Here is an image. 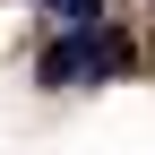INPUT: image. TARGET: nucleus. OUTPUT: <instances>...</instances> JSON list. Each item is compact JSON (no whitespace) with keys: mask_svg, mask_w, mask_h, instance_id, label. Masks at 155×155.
<instances>
[{"mask_svg":"<svg viewBox=\"0 0 155 155\" xmlns=\"http://www.w3.org/2000/svg\"><path fill=\"white\" fill-rule=\"evenodd\" d=\"M112 69H129V43L104 26H69L43 52V86H78V78H112Z\"/></svg>","mask_w":155,"mask_h":155,"instance_id":"f257e3e1","label":"nucleus"},{"mask_svg":"<svg viewBox=\"0 0 155 155\" xmlns=\"http://www.w3.org/2000/svg\"><path fill=\"white\" fill-rule=\"evenodd\" d=\"M52 9H61L69 26H86V17H95V0H52Z\"/></svg>","mask_w":155,"mask_h":155,"instance_id":"f03ea898","label":"nucleus"}]
</instances>
